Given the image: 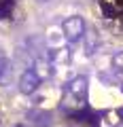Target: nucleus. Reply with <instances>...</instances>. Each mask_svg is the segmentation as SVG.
<instances>
[{
	"label": "nucleus",
	"instance_id": "6e6552de",
	"mask_svg": "<svg viewBox=\"0 0 123 127\" xmlns=\"http://www.w3.org/2000/svg\"><path fill=\"white\" fill-rule=\"evenodd\" d=\"M15 127H26V125H15Z\"/></svg>",
	"mask_w": 123,
	"mask_h": 127
},
{
	"label": "nucleus",
	"instance_id": "f257e3e1",
	"mask_svg": "<svg viewBox=\"0 0 123 127\" xmlns=\"http://www.w3.org/2000/svg\"><path fill=\"white\" fill-rule=\"evenodd\" d=\"M62 30H64V36L68 42H77L85 36V19L81 15H72V17H66L62 21Z\"/></svg>",
	"mask_w": 123,
	"mask_h": 127
},
{
	"label": "nucleus",
	"instance_id": "39448f33",
	"mask_svg": "<svg viewBox=\"0 0 123 127\" xmlns=\"http://www.w3.org/2000/svg\"><path fill=\"white\" fill-rule=\"evenodd\" d=\"M11 74H13V68H11V62L6 57L4 51H0V85H6L11 81Z\"/></svg>",
	"mask_w": 123,
	"mask_h": 127
},
{
	"label": "nucleus",
	"instance_id": "1a4fd4ad",
	"mask_svg": "<svg viewBox=\"0 0 123 127\" xmlns=\"http://www.w3.org/2000/svg\"><path fill=\"white\" fill-rule=\"evenodd\" d=\"M42 2H49V0H42Z\"/></svg>",
	"mask_w": 123,
	"mask_h": 127
},
{
	"label": "nucleus",
	"instance_id": "0eeeda50",
	"mask_svg": "<svg viewBox=\"0 0 123 127\" xmlns=\"http://www.w3.org/2000/svg\"><path fill=\"white\" fill-rule=\"evenodd\" d=\"M110 68H113V74H115V76H117L119 81H123V51H119V53L113 55Z\"/></svg>",
	"mask_w": 123,
	"mask_h": 127
},
{
	"label": "nucleus",
	"instance_id": "7ed1b4c3",
	"mask_svg": "<svg viewBox=\"0 0 123 127\" xmlns=\"http://www.w3.org/2000/svg\"><path fill=\"white\" fill-rule=\"evenodd\" d=\"M32 70L38 74V78H41V81H45V78H49L51 74H53V64H51L49 57H36V59H34Z\"/></svg>",
	"mask_w": 123,
	"mask_h": 127
},
{
	"label": "nucleus",
	"instance_id": "f03ea898",
	"mask_svg": "<svg viewBox=\"0 0 123 127\" xmlns=\"http://www.w3.org/2000/svg\"><path fill=\"white\" fill-rule=\"evenodd\" d=\"M41 78H38V74L34 72L32 68L30 70H23L21 72V76H19V91H21V93H26V95H32L34 91L38 89V87H41Z\"/></svg>",
	"mask_w": 123,
	"mask_h": 127
},
{
	"label": "nucleus",
	"instance_id": "20e7f679",
	"mask_svg": "<svg viewBox=\"0 0 123 127\" xmlns=\"http://www.w3.org/2000/svg\"><path fill=\"white\" fill-rule=\"evenodd\" d=\"M68 93L72 95V97H77V100H85V95H87V78L85 76H77L68 85Z\"/></svg>",
	"mask_w": 123,
	"mask_h": 127
},
{
	"label": "nucleus",
	"instance_id": "423d86ee",
	"mask_svg": "<svg viewBox=\"0 0 123 127\" xmlns=\"http://www.w3.org/2000/svg\"><path fill=\"white\" fill-rule=\"evenodd\" d=\"M83 42H85V53L87 55H93L98 49V45H100V38H98L96 30H87L85 36H83Z\"/></svg>",
	"mask_w": 123,
	"mask_h": 127
}]
</instances>
